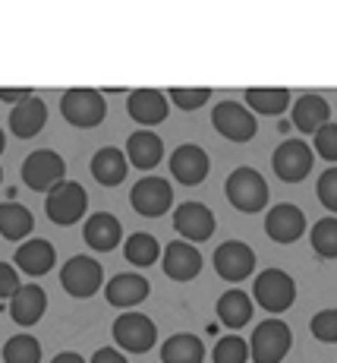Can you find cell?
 I'll return each instance as SVG.
<instances>
[{
  "mask_svg": "<svg viewBox=\"0 0 337 363\" xmlns=\"http://www.w3.org/2000/svg\"><path fill=\"white\" fill-rule=\"evenodd\" d=\"M224 196H227V202L236 212L256 215L268 206V184H265V177L256 167H236L224 180Z\"/></svg>",
  "mask_w": 337,
  "mask_h": 363,
  "instance_id": "obj_1",
  "label": "cell"
},
{
  "mask_svg": "<svg viewBox=\"0 0 337 363\" xmlns=\"http://www.w3.org/2000/svg\"><path fill=\"white\" fill-rule=\"evenodd\" d=\"M293 332L284 319H262L252 329L249 338V357L256 363H280L290 354Z\"/></svg>",
  "mask_w": 337,
  "mask_h": 363,
  "instance_id": "obj_2",
  "label": "cell"
},
{
  "mask_svg": "<svg viewBox=\"0 0 337 363\" xmlns=\"http://www.w3.org/2000/svg\"><path fill=\"white\" fill-rule=\"evenodd\" d=\"M86 208H88V193H86V186L76 184V180H63L54 190H47V196H45L47 218L60 228L76 225V221L86 215Z\"/></svg>",
  "mask_w": 337,
  "mask_h": 363,
  "instance_id": "obj_3",
  "label": "cell"
},
{
  "mask_svg": "<svg viewBox=\"0 0 337 363\" xmlns=\"http://www.w3.org/2000/svg\"><path fill=\"white\" fill-rule=\"evenodd\" d=\"M67 180V162L54 149H35L23 162V184L35 193H47Z\"/></svg>",
  "mask_w": 337,
  "mask_h": 363,
  "instance_id": "obj_4",
  "label": "cell"
},
{
  "mask_svg": "<svg viewBox=\"0 0 337 363\" xmlns=\"http://www.w3.org/2000/svg\"><path fill=\"white\" fill-rule=\"evenodd\" d=\"M60 114L73 127L92 130L108 117V104H104V95L95 92V89H69L60 99Z\"/></svg>",
  "mask_w": 337,
  "mask_h": 363,
  "instance_id": "obj_5",
  "label": "cell"
},
{
  "mask_svg": "<svg viewBox=\"0 0 337 363\" xmlns=\"http://www.w3.org/2000/svg\"><path fill=\"white\" fill-rule=\"evenodd\" d=\"M252 294H256V303L262 306L265 313H284V310H290L293 300H297V281L280 269H265L256 275Z\"/></svg>",
  "mask_w": 337,
  "mask_h": 363,
  "instance_id": "obj_6",
  "label": "cell"
},
{
  "mask_svg": "<svg viewBox=\"0 0 337 363\" xmlns=\"http://www.w3.org/2000/svg\"><path fill=\"white\" fill-rule=\"evenodd\" d=\"M114 341L130 354H149L158 341V325L152 323L145 313L136 310H126L114 319Z\"/></svg>",
  "mask_w": 337,
  "mask_h": 363,
  "instance_id": "obj_7",
  "label": "cell"
},
{
  "mask_svg": "<svg viewBox=\"0 0 337 363\" xmlns=\"http://www.w3.org/2000/svg\"><path fill=\"white\" fill-rule=\"evenodd\" d=\"M312 162H315V152L309 149V143H303V139H287L271 155V167H275V174L284 184L306 180L309 171H312Z\"/></svg>",
  "mask_w": 337,
  "mask_h": 363,
  "instance_id": "obj_8",
  "label": "cell"
},
{
  "mask_svg": "<svg viewBox=\"0 0 337 363\" xmlns=\"http://www.w3.org/2000/svg\"><path fill=\"white\" fill-rule=\"evenodd\" d=\"M60 284L69 297L86 300V297L98 294V288L104 284V272L92 256H73V259H67V265L60 269Z\"/></svg>",
  "mask_w": 337,
  "mask_h": 363,
  "instance_id": "obj_9",
  "label": "cell"
},
{
  "mask_svg": "<svg viewBox=\"0 0 337 363\" xmlns=\"http://www.w3.org/2000/svg\"><path fill=\"white\" fill-rule=\"evenodd\" d=\"M130 202L142 218H158V215H164L167 208L173 206V190L164 177H158V174H145L142 180L132 184Z\"/></svg>",
  "mask_w": 337,
  "mask_h": 363,
  "instance_id": "obj_10",
  "label": "cell"
},
{
  "mask_svg": "<svg viewBox=\"0 0 337 363\" xmlns=\"http://www.w3.org/2000/svg\"><path fill=\"white\" fill-rule=\"evenodd\" d=\"M212 127L230 143H249L258 130V121L252 117L249 108H243L240 101H221L212 111Z\"/></svg>",
  "mask_w": 337,
  "mask_h": 363,
  "instance_id": "obj_11",
  "label": "cell"
},
{
  "mask_svg": "<svg viewBox=\"0 0 337 363\" xmlns=\"http://www.w3.org/2000/svg\"><path fill=\"white\" fill-rule=\"evenodd\" d=\"M215 212L208 206H202V202H180L177 208H173V231L183 237L186 243H202L208 240V237L215 234Z\"/></svg>",
  "mask_w": 337,
  "mask_h": 363,
  "instance_id": "obj_12",
  "label": "cell"
},
{
  "mask_svg": "<svg viewBox=\"0 0 337 363\" xmlns=\"http://www.w3.org/2000/svg\"><path fill=\"white\" fill-rule=\"evenodd\" d=\"M212 265L224 281H243V278H249L252 269H256V250L243 240H227L215 250Z\"/></svg>",
  "mask_w": 337,
  "mask_h": 363,
  "instance_id": "obj_13",
  "label": "cell"
},
{
  "mask_svg": "<svg viewBox=\"0 0 337 363\" xmlns=\"http://www.w3.org/2000/svg\"><path fill=\"white\" fill-rule=\"evenodd\" d=\"M265 234L275 243H297L306 234V215L293 202H280L265 215Z\"/></svg>",
  "mask_w": 337,
  "mask_h": 363,
  "instance_id": "obj_14",
  "label": "cell"
},
{
  "mask_svg": "<svg viewBox=\"0 0 337 363\" xmlns=\"http://www.w3.org/2000/svg\"><path fill=\"white\" fill-rule=\"evenodd\" d=\"M208 171H212V158L205 155L202 145L186 143L171 155V174H173V180H180L183 186L202 184V180L208 177Z\"/></svg>",
  "mask_w": 337,
  "mask_h": 363,
  "instance_id": "obj_15",
  "label": "cell"
},
{
  "mask_svg": "<svg viewBox=\"0 0 337 363\" xmlns=\"http://www.w3.org/2000/svg\"><path fill=\"white\" fill-rule=\"evenodd\" d=\"M152 284L145 275H139V272H120V275H114L108 284H104V297H108L110 306H120V310H132V306H139L145 297H149Z\"/></svg>",
  "mask_w": 337,
  "mask_h": 363,
  "instance_id": "obj_16",
  "label": "cell"
},
{
  "mask_svg": "<svg viewBox=\"0 0 337 363\" xmlns=\"http://www.w3.org/2000/svg\"><path fill=\"white\" fill-rule=\"evenodd\" d=\"M126 162L139 171H152V167L161 164L164 158V139L152 130H136L130 139H126Z\"/></svg>",
  "mask_w": 337,
  "mask_h": 363,
  "instance_id": "obj_17",
  "label": "cell"
},
{
  "mask_svg": "<svg viewBox=\"0 0 337 363\" xmlns=\"http://www.w3.org/2000/svg\"><path fill=\"white\" fill-rule=\"evenodd\" d=\"M16 269L25 272V275H47V272L54 269V262H57V250H54L51 240H45V237H35V240H25L19 243L16 250Z\"/></svg>",
  "mask_w": 337,
  "mask_h": 363,
  "instance_id": "obj_18",
  "label": "cell"
},
{
  "mask_svg": "<svg viewBox=\"0 0 337 363\" xmlns=\"http://www.w3.org/2000/svg\"><path fill=\"white\" fill-rule=\"evenodd\" d=\"M45 310H47V294L38 284H23V288L10 297V319L16 325H25V329L41 323Z\"/></svg>",
  "mask_w": 337,
  "mask_h": 363,
  "instance_id": "obj_19",
  "label": "cell"
},
{
  "mask_svg": "<svg viewBox=\"0 0 337 363\" xmlns=\"http://www.w3.org/2000/svg\"><path fill=\"white\" fill-rule=\"evenodd\" d=\"M164 272L173 281H193L202 272V253L186 240H177L164 250Z\"/></svg>",
  "mask_w": 337,
  "mask_h": 363,
  "instance_id": "obj_20",
  "label": "cell"
},
{
  "mask_svg": "<svg viewBox=\"0 0 337 363\" xmlns=\"http://www.w3.org/2000/svg\"><path fill=\"white\" fill-rule=\"evenodd\" d=\"M126 114L142 127H154V123L167 121V99L154 89H136L126 99Z\"/></svg>",
  "mask_w": 337,
  "mask_h": 363,
  "instance_id": "obj_21",
  "label": "cell"
},
{
  "mask_svg": "<svg viewBox=\"0 0 337 363\" xmlns=\"http://www.w3.org/2000/svg\"><path fill=\"white\" fill-rule=\"evenodd\" d=\"M82 237L98 253H110V250H117V243H123V228L110 212H95L82 228Z\"/></svg>",
  "mask_w": 337,
  "mask_h": 363,
  "instance_id": "obj_22",
  "label": "cell"
},
{
  "mask_svg": "<svg viewBox=\"0 0 337 363\" xmlns=\"http://www.w3.org/2000/svg\"><path fill=\"white\" fill-rule=\"evenodd\" d=\"M45 123H47V104L41 99H35V95L10 111V133L19 139L38 136V133L45 130Z\"/></svg>",
  "mask_w": 337,
  "mask_h": 363,
  "instance_id": "obj_23",
  "label": "cell"
},
{
  "mask_svg": "<svg viewBox=\"0 0 337 363\" xmlns=\"http://www.w3.org/2000/svg\"><path fill=\"white\" fill-rule=\"evenodd\" d=\"M126 171H130V162L120 149L114 145H104L92 155V177L98 180L101 186H117L126 180Z\"/></svg>",
  "mask_w": 337,
  "mask_h": 363,
  "instance_id": "obj_24",
  "label": "cell"
},
{
  "mask_svg": "<svg viewBox=\"0 0 337 363\" xmlns=\"http://www.w3.org/2000/svg\"><path fill=\"white\" fill-rule=\"evenodd\" d=\"M202 360H205V345L193 332H177L161 345V363H202Z\"/></svg>",
  "mask_w": 337,
  "mask_h": 363,
  "instance_id": "obj_25",
  "label": "cell"
},
{
  "mask_svg": "<svg viewBox=\"0 0 337 363\" xmlns=\"http://www.w3.org/2000/svg\"><path fill=\"white\" fill-rule=\"evenodd\" d=\"M328 117H331V108H328V101L315 92H306L303 99L293 104V127L303 130V133H312V136L325 127Z\"/></svg>",
  "mask_w": 337,
  "mask_h": 363,
  "instance_id": "obj_26",
  "label": "cell"
},
{
  "mask_svg": "<svg viewBox=\"0 0 337 363\" xmlns=\"http://www.w3.org/2000/svg\"><path fill=\"white\" fill-rule=\"evenodd\" d=\"M32 228L35 218L23 202H0V237L4 240H29Z\"/></svg>",
  "mask_w": 337,
  "mask_h": 363,
  "instance_id": "obj_27",
  "label": "cell"
},
{
  "mask_svg": "<svg viewBox=\"0 0 337 363\" xmlns=\"http://www.w3.org/2000/svg\"><path fill=\"white\" fill-rule=\"evenodd\" d=\"M215 313L227 329H243L252 319V297L246 291H227V294H221V300H217Z\"/></svg>",
  "mask_w": 337,
  "mask_h": 363,
  "instance_id": "obj_28",
  "label": "cell"
},
{
  "mask_svg": "<svg viewBox=\"0 0 337 363\" xmlns=\"http://www.w3.org/2000/svg\"><path fill=\"white\" fill-rule=\"evenodd\" d=\"M123 256H126V262H130V265H139V269H145V265H154V262H158V256H161V243L154 240L152 234L136 231V234L126 237V243H123Z\"/></svg>",
  "mask_w": 337,
  "mask_h": 363,
  "instance_id": "obj_29",
  "label": "cell"
},
{
  "mask_svg": "<svg viewBox=\"0 0 337 363\" xmlns=\"http://www.w3.org/2000/svg\"><path fill=\"white\" fill-rule=\"evenodd\" d=\"M246 104L256 114H284L290 104V92L287 89H246Z\"/></svg>",
  "mask_w": 337,
  "mask_h": 363,
  "instance_id": "obj_30",
  "label": "cell"
},
{
  "mask_svg": "<svg viewBox=\"0 0 337 363\" xmlns=\"http://www.w3.org/2000/svg\"><path fill=\"white\" fill-rule=\"evenodd\" d=\"M4 363H41V345L32 335H13L4 345Z\"/></svg>",
  "mask_w": 337,
  "mask_h": 363,
  "instance_id": "obj_31",
  "label": "cell"
},
{
  "mask_svg": "<svg viewBox=\"0 0 337 363\" xmlns=\"http://www.w3.org/2000/svg\"><path fill=\"white\" fill-rule=\"evenodd\" d=\"M309 243L321 259H337V218H321L309 231Z\"/></svg>",
  "mask_w": 337,
  "mask_h": 363,
  "instance_id": "obj_32",
  "label": "cell"
},
{
  "mask_svg": "<svg viewBox=\"0 0 337 363\" xmlns=\"http://www.w3.org/2000/svg\"><path fill=\"white\" fill-rule=\"evenodd\" d=\"M215 363H246L249 360V341H243L240 335H224L212 351Z\"/></svg>",
  "mask_w": 337,
  "mask_h": 363,
  "instance_id": "obj_33",
  "label": "cell"
},
{
  "mask_svg": "<svg viewBox=\"0 0 337 363\" xmlns=\"http://www.w3.org/2000/svg\"><path fill=\"white\" fill-rule=\"evenodd\" d=\"M309 332H312L315 341L337 345V310H319L309 319Z\"/></svg>",
  "mask_w": 337,
  "mask_h": 363,
  "instance_id": "obj_34",
  "label": "cell"
},
{
  "mask_svg": "<svg viewBox=\"0 0 337 363\" xmlns=\"http://www.w3.org/2000/svg\"><path fill=\"white\" fill-rule=\"evenodd\" d=\"M312 145H315V155H321L325 162H337V123L328 121L325 127L312 136Z\"/></svg>",
  "mask_w": 337,
  "mask_h": 363,
  "instance_id": "obj_35",
  "label": "cell"
},
{
  "mask_svg": "<svg viewBox=\"0 0 337 363\" xmlns=\"http://www.w3.org/2000/svg\"><path fill=\"white\" fill-rule=\"evenodd\" d=\"M167 92H171V101L180 111H195L212 99V89H202V86L199 89H167Z\"/></svg>",
  "mask_w": 337,
  "mask_h": 363,
  "instance_id": "obj_36",
  "label": "cell"
},
{
  "mask_svg": "<svg viewBox=\"0 0 337 363\" xmlns=\"http://www.w3.org/2000/svg\"><path fill=\"white\" fill-rule=\"evenodd\" d=\"M315 193H319V202L328 208V212L337 215V167H328L325 174L319 177V186H315Z\"/></svg>",
  "mask_w": 337,
  "mask_h": 363,
  "instance_id": "obj_37",
  "label": "cell"
},
{
  "mask_svg": "<svg viewBox=\"0 0 337 363\" xmlns=\"http://www.w3.org/2000/svg\"><path fill=\"white\" fill-rule=\"evenodd\" d=\"M19 288H23L19 284V269H13L10 262H0V300L13 297Z\"/></svg>",
  "mask_w": 337,
  "mask_h": 363,
  "instance_id": "obj_38",
  "label": "cell"
},
{
  "mask_svg": "<svg viewBox=\"0 0 337 363\" xmlns=\"http://www.w3.org/2000/svg\"><path fill=\"white\" fill-rule=\"evenodd\" d=\"M32 99V89H4L0 86V101H6V104H23V101H29Z\"/></svg>",
  "mask_w": 337,
  "mask_h": 363,
  "instance_id": "obj_39",
  "label": "cell"
},
{
  "mask_svg": "<svg viewBox=\"0 0 337 363\" xmlns=\"http://www.w3.org/2000/svg\"><path fill=\"white\" fill-rule=\"evenodd\" d=\"M88 363H126V357L117 351V347H101V351L92 354V360Z\"/></svg>",
  "mask_w": 337,
  "mask_h": 363,
  "instance_id": "obj_40",
  "label": "cell"
},
{
  "mask_svg": "<svg viewBox=\"0 0 337 363\" xmlns=\"http://www.w3.org/2000/svg\"><path fill=\"white\" fill-rule=\"evenodd\" d=\"M51 363H86V360H82L76 351H63V354H57V357H54Z\"/></svg>",
  "mask_w": 337,
  "mask_h": 363,
  "instance_id": "obj_41",
  "label": "cell"
},
{
  "mask_svg": "<svg viewBox=\"0 0 337 363\" xmlns=\"http://www.w3.org/2000/svg\"><path fill=\"white\" fill-rule=\"evenodd\" d=\"M4 149H6V136H4V130H0V155H4Z\"/></svg>",
  "mask_w": 337,
  "mask_h": 363,
  "instance_id": "obj_42",
  "label": "cell"
},
{
  "mask_svg": "<svg viewBox=\"0 0 337 363\" xmlns=\"http://www.w3.org/2000/svg\"><path fill=\"white\" fill-rule=\"evenodd\" d=\"M0 177H4V171H0Z\"/></svg>",
  "mask_w": 337,
  "mask_h": 363,
  "instance_id": "obj_43",
  "label": "cell"
}]
</instances>
